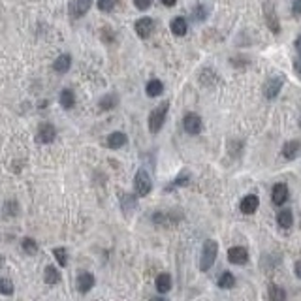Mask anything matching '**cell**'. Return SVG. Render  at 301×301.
Returning a JSON list of instances; mask_svg holds the SVG:
<instances>
[{
	"instance_id": "cell-1",
	"label": "cell",
	"mask_w": 301,
	"mask_h": 301,
	"mask_svg": "<svg viewBox=\"0 0 301 301\" xmlns=\"http://www.w3.org/2000/svg\"><path fill=\"white\" fill-rule=\"evenodd\" d=\"M217 254H219V245L217 241L207 239L201 247V256H200V271H209L211 266L217 260Z\"/></svg>"
},
{
	"instance_id": "cell-2",
	"label": "cell",
	"mask_w": 301,
	"mask_h": 301,
	"mask_svg": "<svg viewBox=\"0 0 301 301\" xmlns=\"http://www.w3.org/2000/svg\"><path fill=\"white\" fill-rule=\"evenodd\" d=\"M167 109H169V102H162L158 107H154L151 115H149V132L151 134H158L164 126V120H166Z\"/></svg>"
},
{
	"instance_id": "cell-3",
	"label": "cell",
	"mask_w": 301,
	"mask_h": 301,
	"mask_svg": "<svg viewBox=\"0 0 301 301\" xmlns=\"http://www.w3.org/2000/svg\"><path fill=\"white\" fill-rule=\"evenodd\" d=\"M151 188H153V183H151V177H149V174L141 167V169H138V174H136L134 177V190L136 194L140 196V198H143V196H147L149 192H151Z\"/></svg>"
},
{
	"instance_id": "cell-4",
	"label": "cell",
	"mask_w": 301,
	"mask_h": 301,
	"mask_svg": "<svg viewBox=\"0 0 301 301\" xmlns=\"http://www.w3.org/2000/svg\"><path fill=\"white\" fill-rule=\"evenodd\" d=\"M282 85H284V75H273V77H269L268 83L264 85V96L268 98V100H273V98H277L279 96V93H281Z\"/></svg>"
},
{
	"instance_id": "cell-5",
	"label": "cell",
	"mask_w": 301,
	"mask_h": 301,
	"mask_svg": "<svg viewBox=\"0 0 301 301\" xmlns=\"http://www.w3.org/2000/svg\"><path fill=\"white\" fill-rule=\"evenodd\" d=\"M183 128H185V132H187V134H190V136L200 134L201 128H203L200 115H196V113L185 115V119H183Z\"/></svg>"
},
{
	"instance_id": "cell-6",
	"label": "cell",
	"mask_w": 301,
	"mask_h": 301,
	"mask_svg": "<svg viewBox=\"0 0 301 301\" xmlns=\"http://www.w3.org/2000/svg\"><path fill=\"white\" fill-rule=\"evenodd\" d=\"M264 14H266V23H268L269 30L275 34L281 32V23H279L277 12H275V8L271 2H266V4H264Z\"/></svg>"
},
{
	"instance_id": "cell-7",
	"label": "cell",
	"mask_w": 301,
	"mask_h": 301,
	"mask_svg": "<svg viewBox=\"0 0 301 301\" xmlns=\"http://www.w3.org/2000/svg\"><path fill=\"white\" fill-rule=\"evenodd\" d=\"M55 138H57V128H55L53 124H49V122L40 124L38 134H36V140L40 141V143H44V145H47V143H53Z\"/></svg>"
},
{
	"instance_id": "cell-8",
	"label": "cell",
	"mask_w": 301,
	"mask_h": 301,
	"mask_svg": "<svg viewBox=\"0 0 301 301\" xmlns=\"http://www.w3.org/2000/svg\"><path fill=\"white\" fill-rule=\"evenodd\" d=\"M228 260H230V264H235V266H243V264H247L248 262L247 248H243V247L228 248Z\"/></svg>"
},
{
	"instance_id": "cell-9",
	"label": "cell",
	"mask_w": 301,
	"mask_h": 301,
	"mask_svg": "<svg viewBox=\"0 0 301 301\" xmlns=\"http://www.w3.org/2000/svg\"><path fill=\"white\" fill-rule=\"evenodd\" d=\"M134 28H136V34L140 36V38H149L151 34H153V30H154V21L153 19H149V17H143V19H138L136 21V25H134Z\"/></svg>"
},
{
	"instance_id": "cell-10",
	"label": "cell",
	"mask_w": 301,
	"mask_h": 301,
	"mask_svg": "<svg viewBox=\"0 0 301 301\" xmlns=\"http://www.w3.org/2000/svg\"><path fill=\"white\" fill-rule=\"evenodd\" d=\"M288 196H290V192H288V187L284 183L275 185L273 190H271V200H273L275 205H284L288 201Z\"/></svg>"
},
{
	"instance_id": "cell-11",
	"label": "cell",
	"mask_w": 301,
	"mask_h": 301,
	"mask_svg": "<svg viewBox=\"0 0 301 301\" xmlns=\"http://www.w3.org/2000/svg\"><path fill=\"white\" fill-rule=\"evenodd\" d=\"M91 6H93V0H74L70 6V14H72V17L79 19L91 10Z\"/></svg>"
},
{
	"instance_id": "cell-12",
	"label": "cell",
	"mask_w": 301,
	"mask_h": 301,
	"mask_svg": "<svg viewBox=\"0 0 301 301\" xmlns=\"http://www.w3.org/2000/svg\"><path fill=\"white\" fill-rule=\"evenodd\" d=\"M258 196H254V194H248V196H245L243 200H241V203H239V207H241V213H245V214H252L258 209Z\"/></svg>"
},
{
	"instance_id": "cell-13",
	"label": "cell",
	"mask_w": 301,
	"mask_h": 301,
	"mask_svg": "<svg viewBox=\"0 0 301 301\" xmlns=\"http://www.w3.org/2000/svg\"><path fill=\"white\" fill-rule=\"evenodd\" d=\"M94 275L87 273V271H83V273H79V277H77V290H79L81 294H87L89 290L94 286Z\"/></svg>"
},
{
	"instance_id": "cell-14",
	"label": "cell",
	"mask_w": 301,
	"mask_h": 301,
	"mask_svg": "<svg viewBox=\"0 0 301 301\" xmlns=\"http://www.w3.org/2000/svg\"><path fill=\"white\" fill-rule=\"evenodd\" d=\"M70 66H72V57L70 55H60L53 62V70L57 74H66L68 70H70Z\"/></svg>"
},
{
	"instance_id": "cell-15",
	"label": "cell",
	"mask_w": 301,
	"mask_h": 301,
	"mask_svg": "<svg viewBox=\"0 0 301 301\" xmlns=\"http://www.w3.org/2000/svg\"><path fill=\"white\" fill-rule=\"evenodd\" d=\"M128 141V138H126V134H122V132H113V134H109L107 136V140H106V145L109 149H120L124 143Z\"/></svg>"
},
{
	"instance_id": "cell-16",
	"label": "cell",
	"mask_w": 301,
	"mask_h": 301,
	"mask_svg": "<svg viewBox=\"0 0 301 301\" xmlns=\"http://www.w3.org/2000/svg\"><path fill=\"white\" fill-rule=\"evenodd\" d=\"M44 281H46V284H49V286L59 284L60 282V271L55 268V266H47V268L44 269Z\"/></svg>"
},
{
	"instance_id": "cell-17",
	"label": "cell",
	"mask_w": 301,
	"mask_h": 301,
	"mask_svg": "<svg viewBox=\"0 0 301 301\" xmlns=\"http://www.w3.org/2000/svg\"><path fill=\"white\" fill-rule=\"evenodd\" d=\"M299 149H301L299 141H295V140L288 141V143H284V147H282V156L288 158V160H294L295 156L299 154Z\"/></svg>"
},
{
	"instance_id": "cell-18",
	"label": "cell",
	"mask_w": 301,
	"mask_h": 301,
	"mask_svg": "<svg viewBox=\"0 0 301 301\" xmlns=\"http://www.w3.org/2000/svg\"><path fill=\"white\" fill-rule=\"evenodd\" d=\"M119 200H120V209H122V211H124L126 214L132 213V211L136 209V205H138V201H136V196L126 194V192H122Z\"/></svg>"
},
{
	"instance_id": "cell-19",
	"label": "cell",
	"mask_w": 301,
	"mask_h": 301,
	"mask_svg": "<svg viewBox=\"0 0 301 301\" xmlns=\"http://www.w3.org/2000/svg\"><path fill=\"white\" fill-rule=\"evenodd\" d=\"M156 290L160 292V294H166L171 290V277L167 273H162L156 277Z\"/></svg>"
},
{
	"instance_id": "cell-20",
	"label": "cell",
	"mask_w": 301,
	"mask_h": 301,
	"mask_svg": "<svg viewBox=\"0 0 301 301\" xmlns=\"http://www.w3.org/2000/svg\"><path fill=\"white\" fill-rule=\"evenodd\" d=\"M188 30V25L187 21H185V17H175L174 21H171V32L175 34V36H185Z\"/></svg>"
},
{
	"instance_id": "cell-21",
	"label": "cell",
	"mask_w": 301,
	"mask_h": 301,
	"mask_svg": "<svg viewBox=\"0 0 301 301\" xmlns=\"http://www.w3.org/2000/svg\"><path fill=\"white\" fill-rule=\"evenodd\" d=\"M145 91H147V96H151V98H154V96H160L162 93H164V85H162L160 79H151L147 83V87H145Z\"/></svg>"
},
{
	"instance_id": "cell-22",
	"label": "cell",
	"mask_w": 301,
	"mask_h": 301,
	"mask_svg": "<svg viewBox=\"0 0 301 301\" xmlns=\"http://www.w3.org/2000/svg\"><path fill=\"white\" fill-rule=\"evenodd\" d=\"M277 222H279V226L281 228H290L292 226V222H294V217H292V211L290 209H282V211H279V214H277Z\"/></svg>"
},
{
	"instance_id": "cell-23",
	"label": "cell",
	"mask_w": 301,
	"mask_h": 301,
	"mask_svg": "<svg viewBox=\"0 0 301 301\" xmlns=\"http://www.w3.org/2000/svg\"><path fill=\"white\" fill-rule=\"evenodd\" d=\"M59 102H60V106L64 107V109H70V107H74V104H75L74 93H72L70 89H64V91L60 93V96H59Z\"/></svg>"
},
{
	"instance_id": "cell-24",
	"label": "cell",
	"mask_w": 301,
	"mask_h": 301,
	"mask_svg": "<svg viewBox=\"0 0 301 301\" xmlns=\"http://www.w3.org/2000/svg\"><path fill=\"white\" fill-rule=\"evenodd\" d=\"M117 104H119L117 94H106V96L100 100V109L102 111H109V109H113Z\"/></svg>"
},
{
	"instance_id": "cell-25",
	"label": "cell",
	"mask_w": 301,
	"mask_h": 301,
	"mask_svg": "<svg viewBox=\"0 0 301 301\" xmlns=\"http://www.w3.org/2000/svg\"><path fill=\"white\" fill-rule=\"evenodd\" d=\"M21 247H23V252L28 256H34L38 252V243L32 237H25V239L21 241Z\"/></svg>"
},
{
	"instance_id": "cell-26",
	"label": "cell",
	"mask_w": 301,
	"mask_h": 301,
	"mask_svg": "<svg viewBox=\"0 0 301 301\" xmlns=\"http://www.w3.org/2000/svg\"><path fill=\"white\" fill-rule=\"evenodd\" d=\"M219 286L222 288V290H228V288H234L235 286V277L230 271H226V273L221 275V279H219Z\"/></svg>"
},
{
	"instance_id": "cell-27",
	"label": "cell",
	"mask_w": 301,
	"mask_h": 301,
	"mask_svg": "<svg viewBox=\"0 0 301 301\" xmlns=\"http://www.w3.org/2000/svg\"><path fill=\"white\" fill-rule=\"evenodd\" d=\"M53 256L57 258V262L60 264V268H66L68 266V250L64 247H55L53 248Z\"/></svg>"
},
{
	"instance_id": "cell-28",
	"label": "cell",
	"mask_w": 301,
	"mask_h": 301,
	"mask_svg": "<svg viewBox=\"0 0 301 301\" xmlns=\"http://www.w3.org/2000/svg\"><path fill=\"white\" fill-rule=\"evenodd\" d=\"M268 295H269V299H275V301H284L286 299V292L282 290V288H279V286H269V292H268Z\"/></svg>"
},
{
	"instance_id": "cell-29",
	"label": "cell",
	"mask_w": 301,
	"mask_h": 301,
	"mask_svg": "<svg viewBox=\"0 0 301 301\" xmlns=\"http://www.w3.org/2000/svg\"><path fill=\"white\" fill-rule=\"evenodd\" d=\"M119 0H96V6L100 12H113Z\"/></svg>"
},
{
	"instance_id": "cell-30",
	"label": "cell",
	"mask_w": 301,
	"mask_h": 301,
	"mask_svg": "<svg viewBox=\"0 0 301 301\" xmlns=\"http://www.w3.org/2000/svg\"><path fill=\"white\" fill-rule=\"evenodd\" d=\"M0 294L2 295L14 294V282L10 281V279H0Z\"/></svg>"
},
{
	"instance_id": "cell-31",
	"label": "cell",
	"mask_w": 301,
	"mask_h": 301,
	"mask_svg": "<svg viewBox=\"0 0 301 301\" xmlns=\"http://www.w3.org/2000/svg\"><path fill=\"white\" fill-rule=\"evenodd\" d=\"M194 19L196 21H205L207 19V8L203 6V4H198L194 8Z\"/></svg>"
},
{
	"instance_id": "cell-32",
	"label": "cell",
	"mask_w": 301,
	"mask_h": 301,
	"mask_svg": "<svg viewBox=\"0 0 301 301\" xmlns=\"http://www.w3.org/2000/svg\"><path fill=\"white\" fill-rule=\"evenodd\" d=\"M17 209H19V205H17L14 200L6 201V205H4V211H6L8 217H15V214H17Z\"/></svg>"
},
{
	"instance_id": "cell-33",
	"label": "cell",
	"mask_w": 301,
	"mask_h": 301,
	"mask_svg": "<svg viewBox=\"0 0 301 301\" xmlns=\"http://www.w3.org/2000/svg\"><path fill=\"white\" fill-rule=\"evenodd\" d=\"M151 4H153V0H134V6L138 8V10H141V12L149 10Z\"/></svg>"
},
{
	"instance_id": "cell-34",
	"label": "cell",
	"mask_w": 301,
	"mask_h": 301,
	"mask_svg": "<svg viewBox=\"0 0 301 301\" xmlns=\"http://www.w3.org/2000/svg\"><path fill=\"white\" fill-rule=\"evenodd\" d=\"M292 14H294V17H301V0H294V4H292Z\"/></svg>"
},
{
	"instance_id": "cell-35",
	"label": "cell",
	"mask_w": 301,
	"mask_h": 301,
	"mask_svg": "<svg viewBox=\"0 0 301 301\" xmlns=\"http://www.w3.org/2000/svg\"><path fill=\"white\" fill-rule=\"evenodd\" d=\"M294 70H295V74L301 77V57H299V59L294 60Z\"/></svg>"
},
{
	"instance_id": "cell-36",
	"label": "cell",
	"mask_w": 301,
	"mask_h": 301,
	"mask_svg": "<svg viewBox=\"0 0 301 301\" xmlns=\"http://www.w3.org/2000/svg\"><path fill=\"white\" fill-rule=\"evenodd\" d=\"M294 271H295V277H297V279H301V260H297V262H295V268H294Z\"/></svg>"
},
{
	"instance_id": "cell-37",
	"label": "cell",
	"mask_w": 301,
	"mask_h": 301,
	"mask_svg": "<svg viewBox=\"0 0 301 301\" xmlns=\"http://www.w3.org/2000/svg\"><path fill=\"white\" fill-rule=\"evenodd\" d=\"M295 49H297V53H299V57H301V34H299V38L295 40Z\"/></svg>"
},
{
	"instance_id": "cell-38",
	"label": "cell",
	"mask_w": 301,
	"mask_h": 301,
	"mask_svg": "<svg viewBox=\"0 0 301 301\" xmlns=\"http://www.w3.org/2000/svg\"><path fill=\"white\" fill-rule=\"evenodd\" d=\"M175 2H177V0H162L164 6H175Z\"/></svg>"
},
{
	"instance_id": "cell-39",
	"label": "cell",
	"mask_w": 301,
	"mask_h": 301,
	"mask_svg": "<svg viewBox=\"0 0 301 301\" xmlns=\"http://www.w3.org/2000/svg\"><path fill=\"white\" fill-rule=\"evenodd\" d=\"M2 266H4V258H2V256H0V268H2Z\"/></svg>"
},
{
	"instance_id": "cell-40",
	"label": "cell",
	"mask_w": 301,
	"mask_h": 301,
	"mask_svg": "<svg viewBox=\"0 0 301 301\" xmlns=\"http://www.w3.org/2000/svg\"><path fill=\"white\" fill-rule=\"evenodd\" d=\"M299 126H301V117H299Z\"/></svg>"
}]
</instances>
